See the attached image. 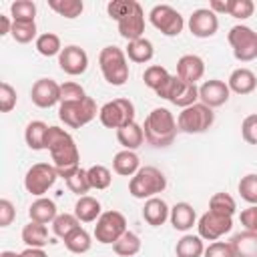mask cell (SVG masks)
Listing matches in <instances>:
<instances>
[{"mask_svg":"<svg viewBox=\"0 0 257 257\" xmlns=\"http://www.w3.org/2000/svg\"><path fill=\"white\" fill-rule=\"evenodd\" d=\"M44 149L50 153L52 165L58 177L68 179L72 173L80 169V153L72 139V135L60 126H48L44 137Z\"/></svg>","mask_w":257,"mask_h":257,"instance_id":"obj_1","label":"cell"},{"mask_svg":"<svg viewBox=\"0 0 257 257\" xmlns=\"http://www.w3.org/2000/svg\"><path fill=\"white\" fill-rule=\"evenodd\" d=\"M106 12L118 24V34L126 40H139L145 32V10L137 0H110Z\"/></svg>","mask_w":257,"mask_h":257,"instance_id":"obj_2","label":"cell"},{"mask_svg":"<svg viewBox=\"0 0 257 257\" xmlns=\"http://www.w3.org/2000/svg\"><path fill=\"white\" fill-rule=\"evenodd\" d=\"M145 131V141L155 147V149H165L169 145H173L175 137H177V118L173 116V112L165 106H157L153 108L143 124Z\"/></svg>","mask_w":257,"mask_h":257,"instance_id":"obj_3","label":"cell"},{"mask_svg":"<svg viewBox=\"0 0 257 257\" xmlns=\"http://www.w3.org/2000/svg\"><path fill=\"white\" fill-rule=\"evenodd\" d=\"M167 189V177L157 167H141L128 181V193L135 199H151Z\"/></svg>","mask_w":257,"mask_h":257,"instance_id":"obj_4","label":"cell"},{"mask_svg":"<svg viewBox=\"0 0 257 257\" xmlns=\"http://www.w3.org/2000/svg\"><path fill=\"white\" fill-rule=\"evenodd\" d=\"M98 66H100L104 80L112 86H122L128 80L126 54L118 46H104L98 54Z\"/></svg>","mask_w":257,"mask_h":257,"instance_id":"obj_5","label":"cell"},{"mask_svg":"<svg viewBox=\"0 0 257 257\" xmlns=\"http://www.w3.org/2000/svg\"><path fill=\"white\" fill-rule=\"evenodd\" d=\"M213 122H215V112L203 102H195L183 108L177 116V126L185 135H201L207 128H211Z\"/></svg>","mask_w":257,"mask_h":257,"instance_id":"obj_6","label":"cell"},{"mask_svg":"<svg viewBox=\"0 0 257 257\" xmlns=\"http://www.w3.org/2000/svg\"><path fill=\"white\" fill-rule=\"evenodd\" d=\"M96 102L92 96H84L80 100H70V102H60L58 106V118L68 126V128H80L88 124L96 116Z\"/></svg>","mask_w":257,"mask_h":257,"instance_id":"obj_7","label":"cell"},{"mask_svg":"<svg viewBox=\"0 0 257 257\" xmlns=\"http://www.w3.org/2000/svg\"><path fill=\"white\" fill-rule=\"evenodd\" d=\"M227 40L239 62H251L257 58V32L251 26L235 24L227 34Z\"/></svg>","mask_w":257,"mask_h":257,"instance_id":"obj_8","label":"cell"},{"mask_svg":"<svg viewBox=\"0 0 257 257\" xmlns=\"http://www.w3.org/2000/svg\"><path fill=\"white\" fill-rule=\"evenodd\" d=\"M98 120L106 128H120L135 122V104L128 98H114L98 108Z\"/></svg>","mask_w":257,"mask_h":257,"instance_id":"obj_9","label":"cell"},{"mask_svg":"<svg viewBox=\"0 0 257 257\" xmlns=\"http://www.w3.org/2000/svg\"><path fill=\"white\" fill-rule=\"evenodd\" d=\"M157 96L173 102L175 106L187 108L199 100V88H197V84H189V82L181 80L179 76L171 74L169 80L157 90Z\"/></svg>","mask_w":257,"mask_h":257,"instance_id":"obj_10","label":"cell"},{"mask_svg":"<svg viewBox=\"0 0 257 257\" xmlns=\"http://www.w3.org/2000/svg\"><path fill=\"white\" fill-rule=\"evenodd\" d=\"M126 219L120 211H104L94 225V239L102 245H114L126 233Z\"/></svg>","mask_w":257,"mask_h":257,"instance_id":"obj_11","label":"cell"},{"mask_svg":"<svg viewBox=\"0 0 257 257\" xmlns=\"http://www.w3.org/2000/svg\"><path fill=\"white\" fill-rule=\"evenodd\" d=\"M151 24L165 36H179L185 28V20L179 10H175L169 4H157L149 12Z\"/></svg>","mask_w":257,"mask_h":257,"instance_id":"obj_12","label":"cell"},{"mask_svg":"<svg viewBox=\"0 0 257 257\" xmlns=\"http://www.w3.org/2000/svg\"><path fill=\"white\" fill-rule=\"evenodd\" d=\"M58 179V173L54 169V165L50 163H34L26 175H24V187L30 195L34 197H42Z\"/></svg>","mask_w":257,"mask_h":257,"instance_id":"obj_13","label":"cell"},{"mask_svg":"<svg viewBox=\"0 0 257 257\" xmlns=\"http://www.w3.org/2000/svg\"><path fill=\"white\" fill-rule=\"evenodd\" d=\"M231 229H233V217H227V215H221L215 211L203 213L197 221V231L203 241H217Z\"/></svg>","mask_w":257,"mask_h":257,"instance_id":"obj_14","label":"cell"},{"mask_svg":"<svg viewBox=\"0 0 257 257\" xmlns=\"http://www.w3.org/2000/svg\"><path fill=\"white\" fill-rule=\"evenodd\" d=\"M58 66L62 72H66L70 76L84 74L88 68V54L84 52V48H80L76 44H68L58 54Z\"/></svg>","mask_w":257,"mask_h":257,"instance_id":"obj_15","label":"cell"},{"mask_svg":"<svg viewBox=\"0 0 257 257\" xmlns=\"http://www.w3.org/2000/svg\"><path fill=\"white\" fill-rule=\"evenodd\" d=\"M30 98L38 108L60 104V84L52 78H38L30 88Z\"/></svg>","mask_w":257,"mask_h":257,"instance_id":"obj_16","label":"cell"},{"mask_svg":"<svg viewBox=\"0 0 257 257\" xmlns=\"http://www.w3.org/2000/svg\"><path fill=\"white\" fill-rule=\"evenodd\" d=\"M189 30L197 38H211L219 30V18L209 8H197L189 16Z\"/></svg>","mask_w":257,"mask_h":257,"instance_id":"obj_17","label":"cell"},{"mask_svg":"<svg viewBox=\"0 0 257 257\" xmlns=\"http://www.w3.org/2000/svg\"><path fill=\"white\" fill-rule=\"evenodd\" d=\"M231 96V90L227 86V82L219 80V78H211V80H205L201 86H199V100L209 106V108H217V106H223Z\"/></svg>","mask_w":257,"mask_h":257,"instance_id":"obj_18","label":"cell"},{"mask_svg":"<svg viewBox=\"0 0 257 257\" xmlns=\"http://www.w3.org/2000/svg\"><path fill=\"white\" fill-rule=\"evenodd\" d=\"M205 74V60L197 54H183L177 60V76L189 84H197Z\"/></svg>","mask_w":257,"mask_h":257,"instance_id":"obj_19","label":"cell"},{"mask_svg":"<svg viewBox=\"0 0 257 257\" xmlns=\"http://www.w3.org/2000/svg\"><path fill=\"white\" fill-rule=\"evenodd\" d=\"M227 86L231 92L235 94H251L255 88H257V76L253 70L249 68H235L231 74H229V80H227Z\"/></svg>","mask_w":257,"mask_h":257,"instance_id":"obj_20","label":"cell"},{"mask_svg":"<svg viewBox=\"0 0 257 257\" xmlns=\"http://www.w3.org/2000/svg\"><path fill=\"white\" fill-rule=\"evenodd\" d=\"M169 221H171V225H173L177 231H183V233H185V231L193 229V225L197 223V213H195V209H193L191 203L181 201V203H175V205L171 207Z\"/></svg>","mask_w":257,"mask_h":257,"instance_id":"obj_21","label":"cell"},{"mask_svg":"<svg viewBox=\"0 0 257 257\" xmlns=\"http://www.w3.org/2000/svg\"><path fill=\"white\" fill-rule=\"evenodd\" d=\"M171 215V207L161 199V197H151L145 201L143 207V219L151 225V227H161Z\"/></svg>","mask_w":257,"mask_h":257,"instance_id":"obj_22","label":"cell"},{"mask_svg":"<svg viewBox=\"0 0 257 257\" xmlns=\"http://www.w3.org/2000/svg\"><path fill=\"white\" fill-rule=\"evenodd\" d=\"M28 217L30 221H36V223H52L56 217H58V211H56V203L52 199H46V197H38L30 207H28Z\"/></svg>","mask_w":257,"mask_h":257,"instance_id":"obj_23","label":"cell"},{"mask_svg":"<svg viewBox=\"0 0 257 257\" xmlns=\"http://www.w3.org/2000/svg\"><path fill=\"white\" fill-rule=\"evenodd\" d=\"M74 215L80 223H92L96 221L100 215H102V207H100V201L90 197V195H84V197H78V201L74 203Z\"/></svg>","mask_w":257,"mask_h":257,"instance_id":"obj_24","label":"cell"},{"mask_svg":"<svg viewBox=\"0 0 257 257\" xmlns=\"http://www.w3.org/2000/svg\"><path fill=\"white\" fill-rule=\"evenodd\" d=\"M116 141L122 145L124 151H137L145 143V131L139 122H131L116 131Z\"/></svg>","mask_w":257,"mask_h":257,"instance_id":"obj_25","label":"cell"},{"mask_svg":"<svg viewBox=\"0 0 257 257\" xmlns=\"http://www.w3.org/2000/svg\"><path fill=\"white\" fill-rule=\"evenodd\" d=\"M231 247L235 257H257V235L251 231H241L231 237Z\"/></svg>","mask_w":257,"mask_h":257,"instance_id":"obj_26","label":"cell"},{"mask_svg":"<svg viewBox=\"0 0 257 257\" xmlns=\"http://www.w3.org/2000/svg\"><path fill=\"white\" fill-rule=\"evenodd\" d=\"M112 169L116 175H122V177H133L139 169H141V159L135 151H118L112 159Z\"/></svg>","mask_w":257,"mask_h":257,"instance_id":"obj_27","label":"cell"},{"mask_svg":"<svg viewBox=\"0 0 257 257\" xmlns=\"http://www.w3.org/2000/svg\"><path fill=\"white\" fill-rule=\"evenodd\" d=\"M48 241H50V237H48L46 225L36 223V221H30L28 225L22 227V243H24L26 247H38V249H42ZM50 243H52V241H50Z\"/></svg>","mask_w":257,"mask_h":257,"instance_id":"obj_28","label":"cell"},{"mask_svg":"<svg viewBox=\"0 0 257 257\" xmlns=\"http://www.w3.org/2000/svg\"><path fill=\"white\" fill-rule=\"evenodd\" d=\"M124 54L128 56V60H133V62H137V64H145V62H149V60L155 56V46H153V42H151L149 38L143 36V38H139V40L128 42Z\"/></svg>","mask_w":257,"mask_h":257,"instance_id":"obj_29","label":"cell"},{"mask_svg":"<svg viewBox=\"0 0 257 257\" xmlns=\"http://www.w3.org/2000/svg\"><path fill=\"white\" fill-rule=\"evenodd\" d=\"M62 241H64V247H66L70 253H76V255H82V253L90 251V247H92V237H90V233H88L86 229H82V227H76V229H74L68 237H64Z\"/></svg>","mask_w":257,"mask_h":257,"instance_id":"obj_30","label":"cell"},{"mask_svg":"<svg viewBox=\"0 0 257 257\" xmlns=\"http://www.w3.org/2000/svg\"><path fill=\"white\" fill-rule=\"evenodd\" d=\"M177 257H203L205 245L199 235H183L175 245Z\"/></svg>","mask_w":257,"mask_h":257,"instance_id":"obj_31","label":"cell"},{"mask_svg":"<svg viewBox=\"0 0 257 257\" xmlns=\"http://www.w3.org/2000/svg\"><path fill=\"white\" fill-rule=\"evenodd\" d=\"M48 124L44 120H30L24 128V141L32 151H42L44 149V137H46Z\"/></svg>","mask_w":257,"mask_h":257,"instance_id":"obj_32","label":"cell"},{"mask_svg":"<svg viewBox=\"0 0 257 257\" xmlns=\"http://www.w3.org/2000/svg\"><path fill=\"white\" fill-rule=\"evenodd\" d=\"M48 8L54 10L58 16L72 20L82 14L84 4H82V0H48Z\"/></svg>","mask_w":257,"mask_h":257,"instance_id":"obj_33","label":"cell"},{"mask_svg":"<svg viewBox=\"0 0 257 257\" xmlns=\"http://www.w3.org/2000/svg\"><path fill=\"white\" fill-rule=\"evenodd\" d=\"M112 251L118 255V257H133L141 251V237L133 231H126L114 245H112Z\"/></svg>","mask_w":257,"mask_h":257,"instance_id":"obj_34","label":"cell"},{"mask_svg":"<svg viewBox=\"0 0 257 257\" xmlns=\"http://www.w3.org/2000/svg\"><path fill=\"white\" fill-rule=\"evenodd\" d=\"M34 46H36L38 54L48 56V58H50V56H56V54L62 52L60 38H58V34H54V32H44V34H40V36L36 38Z\"/></svg>","mask_w":257,"mask_h":257,"instance_id":"obj_35","label":"cell"},{"mask_svg":"<svg viewBox=\"0 0 257 257\" xmlns=\"http://www.w3.org/2000/svg\"><path fill=\"white\" fill-rule=\"evenodd\" d=\"M169 70L165 68V66H161V64H151V66H147L145 68V72H143V82L151 88V90H159L167 80H169Z\"/></svg>","mask_w":257,"mask_h":257,"instance_id":"obj_36","label":"cell"},{"mask_svg":"<svg viewBox=\"0 0 257 257\" xmlns=\"http://www.w3.org/2000/svg\"><path fill=\"white\" fill-rule=\"evenodd\" d=\"M86 173H88L90 189L104 191V189H108L110 183H112V173H110L108 167H104V165H92L90 169H86Z\"/></svg>","mask_w":257,"mask_h":257,"instance_id":"obj_37","label":"cell"},{"mask_svg":"<svg viewBox=\"0 0 257 257\" xmlns=\"http://www.w3.org/2000/svg\"><path fill=\"white\" fill-rule=\"evenodd\" d=\"M10 16L14 22H34L36 4L32 0H16L10 4Z\"/></svg>","mask_w":257,"mask_h":257,"instance_id":"obj_38","label":"cell"},{"mask_svg":"<svg viewBox=\"0 0 257 257\" xmlns=\"http://www.w3.org/2000/svg\"><path fill=\"white\" fill-rule=\"evenodd\" d=\"M209 211H215V213L233 217L235 211H237V203H235V199L229 193H215L209 199Z\"/></svg>","mask_w":257,"mask_h":257,"instance_id":"obj_39","label":"cell"},{"mask_svg":"<svg viewBox=\"0 0 257 257\" xmlns=\"http://www.w3.org/2000/svg\"><path fill=\"white\" fill-rule=\"evenodd\" d=\"M76 227H80V221L76 219L74 213H60L54 221H52V233L60 239L68 237Z\"/></svg>","mask_w":257,"mask_h":257,"instance_id":"obj_40","label":"cell"},{"mask_svg":"<svg viewBox=\"0 0 257 257\" xmlns=\"http://www.w3.org/2000/svg\"><path fill=\"white\" fill-rule=\"evenodd\" d=\"M66 187L70 189V193L78 195V197H84L88 191H90V183H88V173L84 169H78L76 173H72L68 179H64Z\"/></svg>","mask_w":257,"mask_h":257,"instance_id":"obj_41","label":"cell"},{"mask_svg":"<svg viewBox=\"0 0 257 257\" xmlns=\"http://www.w3.org/2000/svg\"><path fill=\"white\" fill-rule=\"evenodd\" d=\"M237 189H239V195L243 201H247L249 205H257V175L255 173L241 177Z\"/></svg>","mask_w":257,"mask_h":257,"instance_id":"obj_42","label":"cell"},{"mask_svg":"<svg viewBox=\"0 0 257 257\" xmlns=\"http://www.w3.org/2000/svg\"><path fill=\"white\" fill-rule=\"evenodd\" d=\"M12 38L20 44H28L36 36V22H14L12 20Z\"/></svg>","mask_w":257,"mask_h":257,"instance_id":"obj_43","label":"cell"},{"mask_svg":"<svg viewBox=\"0 0 257 257\" xmlns=\"http://www.w3.org/2000/svg\"><path fill=\"white\" fill-rule=\"evenodd\" d=\"M84 96H88V94L84 92V88H82L78 82H72V80H68V82L60 84V102L80 100V98H84Z\"/></svg>","mask_w":257,"mask_h":257,"instance_id":"obj_44","label":"cell"},{"mask_svg":"<svg viewBox=\"0 0 257 257\" xmlns=\"http://www.w3.org/2000/svg\"><path fill=\"white\" fill-rule=\"evenodd\" d=\"M253 10H255V4L251 0H231L229 16H233L237 20H245V18L253 16Z\"/></svg>","mask_w":257,"mask_h":257,"instance_id":"obj_45","label":"cell"},{"mask_svg":"<svg viewBox=\"0 0 257 257\" xmlns=\"http://www.w3.org/2000/svg\"><path fill=\"white\" fill-rule=\"evenodd\" d=\"M16 90L12 88V84L8 82H0V110L2 112H10L16 106Z\"/></svg>","mask_w":257,"mask_h":257,"instance_id":"obj_46","label":"cell"},{"mask_svg":"<svg viewBox=\"0 0 257 257\" xmlns=\"http://www.w3.org/2000/svg\"><path fill=\"white\" fill-rule=\"evenodd\" d=\"M241 137L249 145H257V112L249 114L241 122Z\"/></svg>","mask_w":257,"mask_h":257,"instance_id":"obj_47","label":"cell"},{"mask_svg":"<svg viewBox=\"0 0 257 257\" xmlns=\"http://www.w3.org/2000/svg\"><path fill=\"white\" fill-rule=\"evenodd\" d=\"M203 257H235V253L229 241H213L209 247H205Z\"/></svg>","mask_w":257,"mask_h":257,"instance_id":"obj_48","label":"cell"},{"mask_svg":"<svg viewBox=\"0 0 257 257\" xmlns=\"http://www.w3.org/2000/svg\"><path fill=\"white\" fill-rule=\"evenodd\" d=\"M239 221L245 227V231H251L257 235V205H251L239 213Z\"/></svg>","mask_w":257,"mask_h":257,"instance_id":"obj_49","label":"cell"},{"mask_svg":"<svg viewBox=\"0 0 257 257\" xmlns=\"http://www.w3.org/2000/svg\"><path fill=\"white\" fill-rule=\"evenodd\" d=\"M16 217V209L8 199H0V227H8Z\"/></svg>","mask_w":257,"mask_h":257,"instance_id":"obj_50","label":"cell"},{"mask_svg":"<svg viewBox=\"0 0 257 257\" xmlns=\"http://www.w3.org/2000/svg\"><path fill=\"white\" fill-rule=\"evenodd\" d=\"M229 6H231V0H211L209 10H213L215 14H229Z\"/></svg>","mask_w":257,"mask_h":257,"instance_id":"obj_51","label":"cell"},{"mask_svg":"<svg viewBox=\"0 0 257 257\" xmlns=\"http://www.w3.org/2000/svg\"><path fill=\"white\" fill-rule=\"evenodd\" d=\"M12 32V18L0 14V36H6Z\"/></svg>","mask_w":257,"mask_h":257,"instance_id":"obj_52","label":"cell"},{"mask_svg":"<svg viewBox=\"0 0 257 257\" xmlns=\"http://www.w3.org/2000/svg\"><path fill=\"white\" fill-rule=\"evenodd\" d=\"M20 257H48V255L44 253V249H38V247H26V249L20 253Z\"/></svg>","mask_w":257,"mask_h":257,"instance_id":"obj_53","label":"cell"},{"mask_svg":"<svg viewBox=\"0 0 257 257\" xmlns=\"http://www.w3.org/2000/svg\"><path fill=\"white\" fill-rule=\"evenodd\" d=\"M0 257H20V253H16V251H2Z\"/></svg>","mask_w":257,"mask_h":257,"instance_id":"obj_54","label":"cell"}]
</instances>
